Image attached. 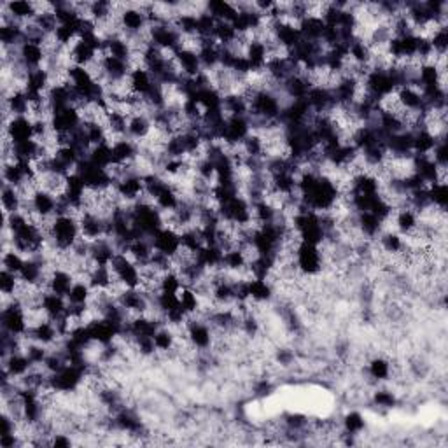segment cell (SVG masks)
I'll use <instances>...</instances> for the list:
<instances>
[{
  "mask_svg": "<svg viewBox=\"0 0 448 448\" xmlns=\"http://www.w3.org/2000/svg\"><path fill=\"white\" fill-rule=\"evenodd\" d=\"M81 238L79 221L74 216H54L51 219L48 240L58 251H70Z\"/></svg>",
  "mask_w": 448,
  "mask_h": 448,
  "instance_id": "1",
  "label": "cell"
},
{
  "mask_svg": "<svg viewBox=\"0 0 448 448\" xmlns=\"http://www.w3.org/2000/svg\"><path fill=\"white\" fill-rule=\"evenodd\" d=\"M296 268L303 277H320L326 270L324 256L320 252L319 245H310V243H300L294 254Z\"/></svg>",
  "mask_w": 448,
  "mask_h": 448,
  "instance_id": "2",
  "label": "cell"
},
{
  "mask_svg": "<svg viewBox=\"0 0 448 448\" xmlns=\"http://www.w3.org/2000/svg\"><path fill=\"white\" fill-rule=\"evenodd\" d=\"M0 324H2V329L8 331V333L16 334V336H23L28 331L23 305L19 303L18 300H14L11 305L2 308L0 310Z\"/></svg>",
  "mask_w": 448,
  "mask_h": 448,
  "instance_id": "3",
  "label": "cell"
},
{
  "mask_svg": "<svg viewBox=\"0 0 448 448\" xmlns=\"http://www.w3.org/2000/svg\"><path fill=\"white\" fill-rule=\"evenodd\" d=\"M2 135L9 137L12 144H21V142L34 141V121L27 116H18L12 118L8 125H2Z\"/></svg>",
  "mask_w": 448,
  "mask_h": 448,
  "instance_id": "4",
  "label": "cell"
},
{
  "mask_svg": "<svg viewBox=\"0 0 448 448\" xmlns=\"http://www.w3.org/2000/svg\"><path fill=\"white\" fill-rule=\"evenodd\" d=\"M151 242L154 252L167 256V258H174L181 249V233L163 226L151 236Z\"/></svg>",
  "mask_w": 448,
  "mask_h": 448,
  "instance_id": "5",
  "label": "cell"
},
{
  "mask_svg": "<svg viewBox=\"0 0 448 448\" xmlns=\"http://www.w3.org/2000/svg\"><path fill=\"white\" fill-rule=\"evenodd\" d=\"M149 27L147 16L144 14L142 9L137 8V4H130L121 14V28L123 35H137L144 32Z\"/></svg>",
  "mask_w": 448,
  "mask_h": 448,
  "instance_id": "6",
  "label": "cell"
},
{
  "mask_svg": "<svg viewBox=\"0 0 448 448\" xmlns=\"http://www.w3.org/2000/svg\"><path fill=\"white\" fill-rule=\"evenodd\" d=\"M0 9L8 11V14L19 25L28 23V21H32V19L37 16L35 4L34 2H28V0H11V2H2V4H0Z\"/></svg>",
  "mask_w": 448,
  "mask_h": 448,
  "instance_id": "7",
  "label": "cell"
},
{
  "mask_svg": "<svg viewBox=\"0 0 448 448\" xmlns=\"http://www.w3.org/2000/svg\"><path fill=\"white\" fill-rule=\"evenodd\" d=\"M19 61L27 67L28 70H35L44 67V61H46V53L42 50L41 44L37 42L25 41L21 46H19Z\"/></svg>",
  "mask_w": 448,
  "mask_h": 448,
  "instance_id": "8",
  "label": "cell"
},
{
  "mask_svg": "<svg viewBox=\"0 0 448 448\" xmlns=\"http://www.w3.org/2000/svg\"><path fill=\"white\" fill-rule=\"evenodd\" d=\"M32 368H34V365L23 352H14L9 354L8 357H2V369L8 371L12 380L25 376Z\"/></svg>",
  "mask_w": 448,
  "mask_h": 448,
  "instance_id": "9",
  "label": "cell"
},
{
  "mask_svg": "<svg viewBox=\"0 0 448 448\" xmlns=\"http://www.w3.org/2000/svg\"><path fill=\"white\" fill-rule=\"evenodd\" d=\"M152 119L145 114H132L128 119V139L133 142H144L149 137V133L152 132Z\"/></svg>",
  "mask_w": 448,
  "mask_h": 448,
  "instance_id": "10",
  "label": "cell"
},
{
  "mask_svg": "<svg viewBox=\"0 0 448 448\" xmlns=\"http://www.w3.org/2000/svg\"><path fill=\"white\" fill-rule=\"evenodd\" d=\"M74 282H76V277H74L70 272L63 270V268H54L53 274L48 278V291L67 298L69 291L72 289Z\"/></svg>",
  "mask_w": 448,
  "mask_h": 448,
  "instance_id": "11",
  "label": "cell"
},
{
  "mask_svg": "<svg viewBox=\"0 0 448 448\" xmlns=\"http://www.w3.org/2000/svg\"><path fill=\"white\" fill-rule=\"evenodd\" d=\"M340 424H342V431L347 434L359 438L361 434L366 433L368 422L366 417L359 410H347L345 414L340 417Z\"/></svg>",
  "mask_w": 448,
  "mask_h": 448,
  "instance_id": "12",
  "label": "cell"
},
{
  "mask_svg": "<svg viewBox=\"0 0 448 448\" xmlns=\"http://www.w3.org/2000/svg\"><path fill=\"white\" fill-rule=\"evenodd\" d=\"M0 201H2V212L9 214H19L21 212V207H23V196L19 193L18 187L12 186H4L2 184V193H0Z\"/></svg>",
  "mask_w": 448,
  "mask_h": 448,
  "instance_id": "13",
  "label": "cell"
},
{
  "mask_svg": "<svg viewBox=\"0 0 448 448\" xmlns=\"http://www.w3.org/2000/svg\"><path fill=\"white\" fill-rule=\"evenodd\" d=\"M42 310L46 312L48 317H50L51 320L53 319H58V317H61L67 312V307H69V303H67V298L60 296V294H54L51 293V291H48L44 296H42V303H41Z\"/></svg>",
  "mask_w": 448,
  "mask_h": 448,
  "instance_id": "14",
  "label": "cell"
},
{
  "mask_svg": "<svg viewBox=\"0 0 448 448\" xmlns=\"http://www.w3.org/2000/svg\"><path fill=\"white\" fill-rule=\"evenodd\" d=\"M207 12L212 16L216 21H230L236 18L238 11H236L233 2H223V0H214V2H207Z\"/></svg>",
  "mask_w": 448,
  "mask_h": 448,
  "instance_id": "15",
  "label": "cell"
},
{
  "mask_svg": "<svg viewBox=\"0 0 448 448\" xmlns=\"http://www.w3.org/2000/svg\"><path fill=\"white\" fill-rule=\"evenodd\" d=\"M93 289L86 281H76L72 289L67 294V303L69 305H88L92 300Z\"/></svg>",
  "mask_w": 448,
  "mask_h": 448,
  "instance_id": "16",
  "label": "cell"
},
{
  "mask_svg": "<svg viewBox=\"0 0 448 448\" xmlns=\"http://www.w3.org/2000/svg\"><path fill=\"white\" fill-rule=\"evenodd\" d=\"M25 261H27V258H25L23 254H19L18 251H14V249H6V251H2V270H8L11 272V274L19 275V272L23 270Z\"/></svg>",
  "mask_w": 448,
  "mask_h": 448,
  "instance_id": "17",
  "label": "cell"
},
{
  "mask_svg": "<svg viewBox=\"0 0 448 448\" xmlns=\"http://www.w3.org/2000/svg\"><path fill=\"white\" fill-rule=\"evenodd\" d=\"M427 194H429L431 205H434L436 209L447 210L448 203V190L447 184H429L427 186Z\"/></svg>",
  "mask_w": 448,
  "mask_h": 448,
  "instance_id": "18",
  "label": "cell"
},
{
  "mask_svg": "<svg viewBox=\"0 0 448 448\" xmlns=\"http://www.w3.org/2000/svg\"><path fill=\"white\" fill-rule=\"evenodd\" d=\"M19 284H21V281H19V275L11 274V272H8V270H2V274H0V293L16 298Z\"/></svg>",
  "mask_w": 448,
  "mask_h": 448,
  "instance_id": "19",
  "label": "cell"
}]
</instances>
